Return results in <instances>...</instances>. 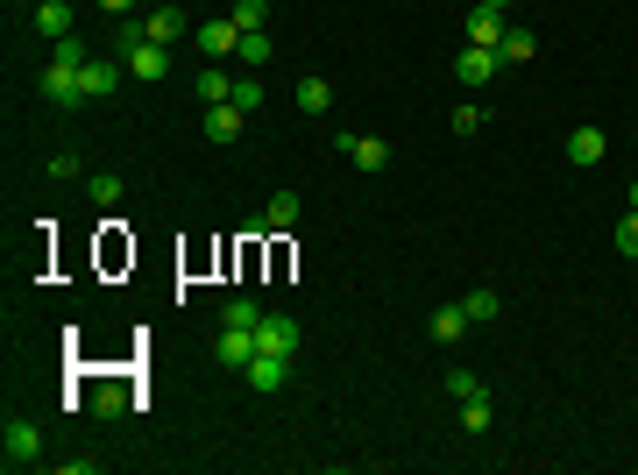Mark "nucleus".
Segmentation results:
<instances>
[{
  "mask_svg": "<svg viewBox=\"0 0 638 475\" xmlns=\"http://www.w3.org/2000/svg\"><path fill=\"white\" fill-rule=\"evenodd\" d=\"M86 50H78V36H64L57 50H50V64H43V78H36V93L50 100V107H78L86 100Z\"/></svg>",
  "mask_w": 638,
  "mask_h": 475,
  "instance_id": "1",
  "label": "nucleus"
},
{
  "mask_svg": "<svg viewBox=\"0 0 638 475\" xmlns=\"http://www.w3.org/2000/svg\"><path fill=\"white\" fill-rule=\"evenodd\" d=\"M0 454H8V468H36V461H43V426H36V419H8Z\"/></svg>",
  "mask_w": 638,
  "mask_h": 475,
  "instance_id": "2",
  "label": "nucleus"
},
{
  "mask_svg": "<svg viewBox=\"0 0 638 475\" xmlns=\"http://www.w3.org/2000/svg\"><path fill=\"white\" fill-rule=\"evenodd\" d=\"M114 57L128 64V78H164V71H171V50H164V43H149V36H135V43H121Z\"/></svg>",
  "mask_w": 638,
  "mask_h": 475,
  "instance_id": "3",
  "label": "nucleus"
},
{
  "mask_svg": "<svg viewBox=\"0 0 638 475\" xmlns=\"http://www.w3.org/2000/svg\"><path fill=\"white\" fill-rule=\"evenodd\" d=\"M256 355H291V362H298V320H284V312H263Z\"/></svg>",
  "mask_w": 638,
  "mask_h": 475,
  "instance_id": "4",
  "label": "nucleus"
},
{
  "mask_svg": "<svg viewBox=\"0 0 638 475\" xmlns=\"http://www.w3.org/2000/svg\"><path fill=\"white\" fill-rule=\"evenodd\" d=\"M497 64H504L497 50H483V43H468V50L454 57V78H461V86L475 93V86H490V78H497Z\"/></svg>",
  "mask_w": 638,
  "mask_h": 475,
  "instance_id": "5",
  "label": "nucleus"
},
{
  "mask_svg": "<svg viewBox=\"0 0 638 475\" xmlns=\"http://www.w3.org/2000/svg\"><path fill=\"white\" fill-rule=\"evenodd\" d=\"M213 362H220V369H249V362H256V334H242V327H220V341H213Z\"/></svg>",
  "mask_w": 638,
  "mask_h": 475,
  "instance_id": "6",
  "label": "nucleus"
},
{
  "mask_svg": "<svg viewBox=\"0 0 638 475\" xmlns=\"http://www.w3.org/2000/svg\"><path fill=\"white\" fill-rule=\"evenodd\" d=\"M242 121H249V114H242V107H234V100H220V107H206V142H220V149H227V142H242Z\"/></svg>",
  "mask_w": 638,
  "mask_h": 475,
  "instance_id": "7",
  "label": "nucleus"
},
{
  "mask_svg": "<svg viewBox=\"0 0 638 475\" xmlns=\"http://www.w3.org/2000/svg\"><path fill=\"white\" fill-rule=\"evenodd\" d=\"M242 376H249V390H284L291 383V355H256Z\"/></svg>",
  "mask_w": 638,
  "mask_h": 475,
  "instance_id": "8",
  "label": "nucleus"
},
{
  "mask_svg": "<svg viewBox=\"0 0 638 475\" xmlns=\"http://www.w3.org/2000/svg\"><path fill=\"white\" fill-rule=\"evenodd\" d=\"M341 156H355V171H383V164H390V142H376V135H341Z\"/></svg>",
  "mask_w": 638,
  "mask_h": 475,
  "instance_id": "9",
  "label": "nucleus"
},
{
  "mask_svg": "<svg viewBox=\"0 0 638 475\" xmlns=\"http://www.w3.org/2000/svg\"><path fill=\"white\" fill-rule=\"evenodd\" d=\"M78 78H86V100H107V93L121 86V64H114V57H86V71H78Z\"/></svg>",
  "mask_w": 638,
  "mask_h": 475,
  "instance_id": "10",
  "label": "nucleus"
},
{
  "mask_svg": "<svg viewBox=\"0 0 638 475\" xmlns=\"http://www.w3.org/2000/svg\"><path fill=\"white\" fill-rule=\"evenodd\" d=\"M142 29H149V43H164V50H171V43L185 36V8H149Z\"/></svg>",
  "mask_w": 638,
  "mask_h": 475,
  "instance_id": "11",
  "label": "nucleus"
},
{
  "mask_svg": "<svg viewBox=\"0 0 638 475\" xmlns=\"http://www.w3.org/2000/svg\"><path fill=\"white\" fill-rule=\"evenodd\" d=\"M603 149H610L603 128H575V135H568V164H603Z\"/></svg>",
  "mask_w": 638,
  "mask_h": 475,
  "instance_id": "12",
  "label": "nucleus"
},
{
  "mask_svg": "<svg viewBox=\"0 0 638 475\" xmlns=\"http://www.w3.org/2000/svg\"><path fill=\"white\" fill-rule=\"evenodd\" d=\"M220 327H242V334H256V327H263V305H256L249 291H242V298H227V305H220Z\"/></svg>",
  "mask_w": 638,
  "mask_h": 475,
  "instance_id": "13",
  "label": "nucleus"
},
{
  "mask_svg": "<svg viewBox=\"0 0 638 475\" xmlns=\"http://www.w3.org/2000/svg\"><path fill=\"white\" fill-rule=\"evenodd\" d=\"M234 43H242V29H234V22H199V50H206V57H234Z\"/></svg>",
  "mask_w": 638,
  "mask_h": 475,
  "instance_id": "14",
  "label": "nucleus"
},
{
  "mask_svg": "<svg viewBox=\"0 0 638 475\" xmlns=\"http://www.w3.org/2000/svg\"><path fill=\"white\" fill-rule=\"evenodd\" d=\"M468 43L497 50V43H504V15H497V8H475V15H468Z\"/></svg>",
  "mask_w": 638,
  "mask_h": 475,
  "instance_id": "15",
  "label": "nucleus"
},
{
  "mask_svg": "<svg viewBox=\"0 0 638 475\" xmlns=\"http://www.w3.org/2000/svg\"><path fill=\"white\" fill-rule=\"evenodd\" d=\"M199 100H206V107L234 100V71H227V64H206V71H199Z\"/></svg>",
  "mask_w": 638,
  "mask_h": 475,
  "instance_id": "16",
  "label": "nucleus"
},
{
  "mask_svg": "<svg viewBox=\"0 0 638 475\" xmlns=\"http://www.w3.org/2000/svg\"><path fill=\"white\" fill-rule=\"evenodd\" d=\"M256 227H270V234H284V227H298V192H277L270 206H263V220Z\"/></svg>",
  "mask_w": 638,
  "mask_h": 475,
  "instance_id": "17",
  "label": "nucleus"
},
{
  "mask_svg": "<svg viewBox=\"0 0 638 475\" xmlns=\"http://www.w3.org/2000/svg\"><path fill=\"white\" fill-rule=\"evenodd\" d=\"M36 29H43L50 43H64V36H71V8H64V0H43V8H36Z\"/></svg>",
  "mask_w": 638,
  "mask_h": 475,
  "instance_id": "18",
  "label": "nucleus"
},
{
  "mask_svg": "<svg viewBox=\"0 0 638 475\" xmlns=\"http://www.w3.org/2000/svg\"><path fill=\"white\" fill-rule=\"evenodd\" d=\"M497 57H504V64H525V57H539V36H532V29H504Z\"/></svg>",
  "mask_w": 638,
  "mask_h": 475,
  "instance_id": "19",
  "label": "nucleus"
},
{
  "mask_svg": "<svg viewBox=\"0 0 638 475\" xmlns=\"http://www.w3.org/2000/svg\"><path fill=\"white\" fill-rule=\"evenodd\" d=\"M468 327H475V320H468L461 305H440V312H433V341H461Z\"/></svg>",
  "mask_w": 638,
  "mask_h": 475,
  "instance_id": "20",
  "label": "nucleus"
},
{
  "mask_svg": "<svg viewBox=\"0 0 638 475\" xmlns=\"http://www.w3.org/2000/svg\"><path fill=\"white\" fill-rule=\"evenodd\" d=\"M298 107L305 114H327L334 107V86H327V78H298Z\"/></svg>",
  "mask_w": 638,
  "mask_h": 475,
  "instance_id": "21",
  "label": "nucleus"
},
{
  "mask_svg": "<svg viewBox=\"0 0 638 475\" xmlns=\"http://www.w3.org/2000/svg\"><path fill=\"white\" fill-rule=\"evenodd\" d=\"M461 312H468L475 327H483V320H497V312H504V298H497V291L483 284V291H468V298H461Z\"/></svg>",
  "mask_w": 638,
  "mask_h": 475,
  "instance_id": "22",
  "label": "nucleus"
},
{
  "mask_svg": "<svg viewBox=\"0 0 638 475\" xmlns=\"http://www.w3.org/2000/svg\"><path fill=\"white\" fill-rule=\"evenodd\" d=\"M227 22L242 29V36H249V29H263V22H270V0H234V15H227Z\"/></svg>",
  "mask_w": 638,
  "mask_h": 475,
  "instance_id": "23",
  "label": "nucleus"
},
{
  "mask_svg": "<svg viewBox=\"0 0 638 475\" xmlns=\"http://www.w3.org/2000/svg\"><path fill=\"white\" fill-rule=\"evenodd\" d=\"M234 57H242L249 71H256V64H270V36H263V29H249L242 43H234Z\"/></svg>",
  "mask_w": 638,
  "mask_h": 475,
  "instance_id": "24",
  "label": "nucleus"
},
{
  "mask_svg": "<svg viewBox=\"0 0 638 475\" xmlns=\"http://www.w3.org/2000/svg\"><path fill=\"white\" fill-rule=\"evenodd\" d=\"M461 426H468V433L490 426V398H483V390H475V398H461Z\"/></svg>",
  "mask_w": 638,
  "mask_h": 475,
  "instance_id": "25",
  "label": "nucleus"
},
{
  "mask_svg": "<svg viewBox=\"0 0 638 475\" xmlns=\"http://www.w3.org/2000/svg\"><path fill=\"white\" fill-rule=\"evenodd\" d=\"M86 192H93V206H121V178H114V171L86 178Z\"/></svg>",
  "mask_w": 638,
  "mask_h": 475,
  "instance_id": "26",
  "label": "nucleus"
},
{
  "mask_svg": "<svg viewBox=\"0 0 638 475\" xmlns=\"http://www.w3.org/2000/svg\"><path fill=\"white\" fill-rule=\"evenodd\" d=\"M483 121H490V114H483V107H475V100H468V107H454V121H447V128H454V135L468 142V135H475V128H483Z\"/></svg>",
  "mask_w": 638,
  "mask_h": 475,
  "instance_id": "27",
  "label": "nucleus"
},
{
  "mask_svg": "<svg viewBox=\"0 0 638 475\" xmlns=\"http://www.w3.org/2000/svg\"><path fill=\"white\" fill-rule=\"evenodd\" d=\"M234 107L256 114V107H263V78H234Z\"/></svg>",
  "mask_w": 638,
  "mask_h": 475,
  "instance_id": "28",
  "label": "nucleus"
},
{
  "mask_svg": "<svg viewBox=\"0 0 638 475\" xmlns=\"http://www.w3.org/2000/svg\"><path fill=\"white\" fill-rule=\"evenodd\" d=\"M93 412H100V419H121V412H128V398H121V390L107 383V390H100V398H93Z\"/></svg>",
  "mask_w": 638,
  "mask_h": 475,
  "instance_id": "29",
  "label": "nucleus"
},
{
  "mask_svg": "<svg viewBox=\"0 0 638 475\" xmlns=\"http://www.w3.org/2000/svg\"><path fill=\"white\" fill-rule=\"evenodd\" d=\"M617 249H624V256H638V206H631V213H624V227H617Z\"/></svg>",
  "mask_w": 638,
  "mask_h": 475,
  "instance_id": "30",
  "label": "nucleus"
},
{
  "mask_svg": "<svg viewBox=\"0 0 638 475\" xmlns=\"http://www.w3.org/2000/svg\"><path fill=\"white\" fill-rule=\"evenodd\" d=\"M100 8H107V15H135V0H100Z\"/></svg>",
  "mask_w": 638,
  "mask_h": 475,
  "instance_id": "31",
  "label": "nucleus"
},
{
  "mask_svg": "<svg viewBox=\"0 0 638 475\" xmlns=\"http://www.w3.org/2000/svg\"><path fill=\"white\" fill-rule=\"evenodd\" d=\"M475 8H497V15H504V8H511V0H475Z\"/></svg>",
  "mask_w": 638,
  "mask_h": 475,
  "instance_id": "32",
  "label": "nucleus"
},
{
  "mask_svg": "<svg viewBox=\"0 0 638 475\" xmlns=\"http://www.w3.org/2000/svg\"><path fill=\"white\" fill-rule=\"evenodd\" d=\"M631 206H638V178H631Z\"/></svg>",
  "mask_w": 638,
  "mask_h": 475,
  "instance_id": "33",
  "label": "nucleus"
}]
</instances>
